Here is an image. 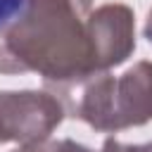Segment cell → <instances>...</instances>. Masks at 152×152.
<instances>
[{"mask_svg":"<svg viewBox=\"0 0 152 152\" xmlns=\"http://www.w3.org/2000/svg\"><path fill=\"white\" fill-rule=\"evenodd\" d=\"M93 0H26L0 28V74L43 76L45 88L95 74L88 17Z\"/></svg>","mask_w":152,"mask_h":152,"instance_id":"6da1fadb","label":"cell"},{"mask_svg":"<svg viewBox=\"0 0 152 152\" xmlns=\"http://www.w3.org/2000/svg\"><path fill=\"white\" fill-rule=\"evenodd\" d=\"M45 90L62 102L64 114L102 133H116L152 121V62L147 59L135 62L121 76L95 71Z\"/></svg>","mask_w":152,"mask_h":152,"instance_id":"7a4b0ae2","label":"cell"},{"mask_svg":"<svg viewBox=\"0 0 152 152\" xmlns=\"http://www.w3.org/2000/svg\"><path fill=\"white\" fill-rule=\"evenodd\" d=\"M62 119L64 107L48 90H0V145L45 140Z\"/></svg>","mask_w":152,"mask_h":152,"instance_id":"3957f363","label":"cell"},{"mask_svg":"<svg viewBox=\"0 0 152 152\" xmlns=\"http://www.w3.org/2000/svg\"><path fill=\"white\" fill-rule=\"evenodd\" d=\"M88 36L95 71H109L124 64L135 50V17L128 5L107 2L88 17Z\"/></svg>","mask_w":152,"mask_h":152,"instance_id":"277c9868","label":"cell"},{"mask_svg":"<svg viewBox=\"0 0 152 152\" xmlns=\"http://www.w3.org/2000/svg\"><path fill=\"white\" fill-rule=\"evenodd\" d=\"M12 152H90L86 145L71 140V138H64V140H36V142H26V145H19L17 150Z\"/></svg>","mask_w":152,"mask_h":152,"instance_id":"5b68a950","label":"cell"},{"mask_svg":"<svg viewBox=\"0 0 152 152\" xmlns=\"http://www.w3.org/2000/svg\"><path fill=\"white\" fill-rule=\"evenodd\" d=\"M100 152H152V142H142V145H126L119 142L114 138H107L100 147Z\"/></svg>","mask_w":152,"mask_h":152,"instance_id":"8992f818","label":"cell"},{"mask_svg":"<svg viewBox=\"0 0 152 152\" xmlns=\"http://www.w3.org/2000/svg\"><path fill=\"white\" fill-rule=\"evenodd\" d=\"M24 2H26V0H0V28L7 26V24L21 12Z\"/></svg>","mask_w":152,"mask_h":152,"instance_id":"52a82bcc","label":"cell"},{"mask_svg":"<svg viewBox=\"0 0 152 152\" xmlns=\"http://www.w3.org/2000/svg\"><path fill=\"white\" fill-rule=\"evenodd\" d=\"M145 38H147V43L152 45V7H150V12H147V21H145Z\"/></svg>","mask_w":152,"mask_h":152,"instance_id":"ba28073f","label":"cell"}]
</instances>
